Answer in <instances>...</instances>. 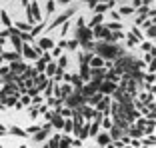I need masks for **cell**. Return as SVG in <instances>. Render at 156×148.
Instances as JSON below:
<instances>
[{"label":"cell","mask_w":156,"mask_h":148,"mask_svg":"<svg viewBox=\"0 0 156 148\" xmlns=\"http://www.w3.org/2000/svg\"><path fill=\"white\" fill-rule=\"evenodd\" d=\"M94 50L98 52V56H102V58H116L118 54H120V48L116 46V44H112V42H102V44H94Z\"/></svg>","instance_id":"obj_1"},{"label":"cell","mask_w":156,"mask_h":148,"mask_svg":"<svg viewBox=\"0 0 156 148\" xmlns=\"http://www.w3.org/2000/svg\"><path fill=\"white\" fill-rule=\"evenodd\" d=\"M66 100V106L70 108H76V106H84L86 104V98L80 94V90H76V92H72V94L68 96V98H64Z\"/></svg>","instance_id":"obj_2"},{"label":"cell","mask_w":156,"mask_h":148,"mask_svg":"<svg viewBox=\"0 0 156 148\" xmlns=\"http://www.w3.org/2000/svg\"><path fill=\"white\" fill-rule=\"evenodd\" d=\"M50 130H52V124L48 122L46 126H40V130H38V132H34L32 140H34V142H44L48 136H50Z\"/></svg>","instance_id":"obj_3"},{"label":"cell","mask_w":156,"mask_h":148,"mask_svg":"<svg viewBox=\"0 0 156 148\" xmlns=\"http://www.w3.org/2000/svg\"><path fill=\"white\" fill-rule=\"evenodd\" d=\"M74 12H76V8H74V6H72V8H68L66 12H64V14H60V16H58V18H56V20L52 22L50 26H48V30H54V28L58 26V24H64V22H66V20H68V18H70V16H72Z\"/></svg>","instance_id":"obj_4"},{"label":"cell","mask_w":156,"mask_h":148,"mask_svg":"<svg viewBox=\"0 0 156 148\" xmlns=\"http://www.w3.org/2000/svg\"><path fill=\"white\" fill-rule=\"evenodd\" d=\"M98 86H100V82H90V84H86V86H82L80 88V94L84 96V98H90L92 94H96L98 92Z\"/></svg>","instance_id":"obj_5"},{"label":"cell","mask_w":156,"mask_h":148,"mask_svg":"<svg viewBox=\"0 0 156 148\" xmlns=\"http://www.w3.org/2000/svg\"><path fill=\"white\" fill-rule=\"evenodd\" d=\"M114 90H118V88H116L114 82H110V80H102L100 86H98V92H100V94H110V92H114Z\"/></svg>","instance_id":"obj_6"},{"label":"cell","mask_w":156,"mask_h":148,"mask_svg":"<svg viewBox=\"0 0 156 148\" xmlns=\"http://www.w3.org/2000/svg\"><path fill=\"white\" fill-rule=\"evenodd\" d=\"M104 70H102V68H90V78H92V80L94 82H102L104 80Z\"/></svg>","instance_id":"obj_7"},{"label":"cell","mask_w":156,"mask_h":148,"mask_svg":"<svg viewBox=\"0 0 156 148\" xmlns=\"http://www.w3.org/2000/svg\"><path fill=\"white\" fill-rule=\"evenodd\" d=\"M110 140H112V138H110L108 132H98V134H96V142H98V146L100 148H104Z\"/></svg>","instance_id":"obj_8"},{"label":"cell","mask_w":156,"mask_h":148,"mask_svg":"<svg viewBox=\"0 0 156 148\" xmlns=\"http://www.w3.org/2000/svg\"><path fill=\"white\" fill-rule=\"evenodd\" d=\"M36 46L40 48V50H52V48H54V42L50 40L48 36H44V38H40V40H38V44H36Z\"/></svg>","instance_id":"obj_9"},{"label":"cell","mask_w":156,"mask_h":148,"mask_svg":"<svg viewBox=\"0 0 156 148\" xmlns=\"http://www.w3.org/2000/svg\"><path fill=\"white\" fill-rule=\"evenodd\" d=\"M20 54H24V56L30 58V60H38V54L34 52V48H30L28 44H22V52Z\"/></svg>","instance_id":"obj_10"},{"label":"cell","mask_w":156,"mask_h":148,"mask_svg":"<svg viewBox=\"0 0 156 148\" xmlns=\"http://www.w3.org/2000/svg\"><path fill=\"white\" fill-rule=\"evenodd\" d=\"M88 66H90V68H102V66H104V58H102V56L92 54V58L88 60Z\"/></svg>","instance_id":"obj_11"},{"label":"cell","mask_w":156,"mask_h":148,"mask_svg":"<svg viewBox=\"0 0 156 148\" xmlns=\"http://www.w3.org/2000/svg\"><path fill=\"white\" fill-rule=\"evenodd\" d=\"M10 72L12 74H16V72H24V70H26V66H24V64H22V62H18V60H14V62H10Z\"/></svg>","instance_id":"obj_12"},{"label":"cell","mask_w":156,"mask_h":148,"mask_svg":"<svg viewBox=\"0 0 156 148\" xmlns=\"http://www.w3.org/2000/svg\"><path fill=\"white\" fill-rule=\"evenodd\" d=\"M0 58L6 60V62H14V60H20V54H18V52H2Z\"/></svg>","instance_id":"obj_13"},{"label":"cell","mask_w":156,"mask_h":148,"mask_svg":"<svg viewBox=\"0 0 156 148\" xmlns=\"http://www.w3.org/2000/svg\"><path fill=\"white\" fill-rule=\"evenodd\" d=\"M10 42H12L14 48H16L14 52L20 54V52H22V40H20V36H18V34H12V36H10Z\"/></svg>","instance_id":"obj_14"},{"label":"cell","mask_w":156,"mask_h":148,"mask_svg":"<svg viewBox=\"0 0 156 148\" xmlns=\"http://www.w3.org/2000/svg\"><path fill=\"white\" fill-rule=\"evenodd\" d=\"M14 26L18 28V32H30V30H32V24H30V22H16V24H14Z\"/></svg>","instance_id":"obj_15"},{"label":"cell","mask_w":156,"mask_h":148,"mask_svg":"<svg viewBox=\"0 0 156 148\" xmlns=\"http://www.w3.org/2000/svg\"><path fill=\"white\" fill-rule=\"evenodd\" d=\"M122 136H124V130L116 124V126L112 128V132H110V138H112V140H118V138H122Z\"/></svg>","instance_id":"obj_16"},{"label":"cell","mask_w":156,"mask_h":148,"mask_svg":"<svg viewBox=\"0 0 156 148\" xmlns=\"http://www.w3.org/2000/svg\"><path fill=\"white\" fill-rule=\"evenodd\" d=\"M102 22H104V14H96L94 18L90 20V26H88V28H90V30H92V28H94V26H100Z\"/></svg>","instance_id":"obj_17"},{"label":"cell","mask_w":156,"mask_h":148,"mask_svg":"<svg viewBox=\"0 0 156 148\" xmlns=\"http://www.w3.org/2000/svg\"><path fill=\"white\" fill-rule=\"evenodd\" d=\"M110 6H114V2H108V4H96V6H94V12H96V14H104Z\"/></svg>","instance_id":"obj_18"},{"label":"cell","mask_w":156,"mask_h":148,"mask_svg":"<svg viewBox=\"0 0 156 148\" xmlns=\"http://www.w3.org/2000/svg\"><path fill=\"white\" fill-rule=\"evenodd\" d=\"M58 144H60V134H54V136H50V142L44 148H58Z\"/></svg>","instance_id":"obj_19"},{"label":"cell","mask_w":156,"mask_h":148,"mask_svg":"<svg viewBox=\"0 0 156 148\" xmlns=\"http://www.w3.org/2000/svg\"><path fill=\"white\" fill-rule=\"evenodd\" d=\"M98 130H100V120H94L92 122V126H88V136H96L98 134Z\"/></svg>","instance_id":"obj_20"},{"label":"cell","mask_w":156,"mask_h":148,"mask_svg":"<svg viewBox=\"0 0 156 148\" xmlns=\"http://www.w3.org/2000/svg\"><path fill=\"white\" fill-rule=\"evenodd\" d=\"M10 132H12V134L14 136H22V138H26V130H22V128H18V126H12V128H10Z\"/></svg>","instance_id":"obj_21"},{"label":"cell","mask_w":156,"mask_h":148,"mask_svg":"<svg viewBox=\"0 0 156 148\" xmlns=\"http://www.w3.org/2000/svg\"><path fill=\"white\" fill-rule=\"evenodd\" d=\"M44 70H46V76H54V72H56V64H54V62H48Z\"/></svg>","instance_id":"obj_22"},{"label":"cell","mask_w":156,"mask_h":148,"mask_svg":"<svg viewBox=\"0 0 156 148\" xmlns=\"http://www.w3.org/2000/svg\"><path fill=\"white\" fill-rule=\"evenodd\" d=\"M56 66L60 68V70H64V68L68 66V56H58V64Z\"/></svg>","instance_id":"obj_23"},{"label":"cell","mask_w":156,"mask_h":148,"mask_svg":"<svg viewBox=\"0 0 156 148\" xmlns=\"http://www.w3.org/2000/svg\"><path fill=\"white\" fill-rule=\"evenodd\" d=\"M100 100H102V94H100V92H96V94H92L90 98H86V102H90V104H98Z\"/></svg>","instance_id":"obj_24"},{"label":"cell","mask_w":156,"mask_h":148,"mask_svg":"<svg viewBox=\"0 0 156 148\" xmlns=\"http://www.w3.org/2000/svg\"><path fill=\"white\" fill-rule=\"evenodd\" d=\"M80 114H82V116H86V118H92V116H94L96 112L92 110V108H88L86 104H84V108H82V112H80Z\"/></svg>","instance_id":"obj_25"},{"label":"cell","mask_w":156,"mask_h":148,"mask_svg":"<svg viewBox=\"0 0 156 148\" xmlns=\"http://www.w3.org/2000/svg\"><path fill=\"white\" fill-rule=\"evenodd\" d=\"M0 20L4 22V24H6V26H12V22H10V18H8L6 10H0Z\"/></svg>","instance_id":"obj_26"},{"label":"cell","mask_w":156,"mask_h":148,"mask_svg":"<svg viewBox=\"0 0 156 148\" xmlns=\"http://www.w3.org/2000/svg\"><path fill=\"white\" fill-rule=\"evenodd\" d=\"M88 122H86V124H84V126H82V132L80 134H78V138H80V140H86V138H88Z\"/></svg>","instance_id":"obj_27"},{"label":"cell","mask_w":156,"mask_h":148,"mask_svg":"<svg viewBox=\"0 0 156 148\" xmlns=\"http://www.w3.org/2000/svg\"><path fill=\"white\" fill-rule=\"evenodd\" d=\"M64 48H68V50H76L78 48V40H66V44H64Z\"/></svg>","instance_id":"obj_28"},{"label":"cell","mask_w":156,"mask_h":148,"mask_svg":"<svg viewBox=\"0 0 156 148\" xmlns=\"http://www.w3.org/2000/svg\"><path fill=\"white\" fill-rule=\"evenodd\" d=\"M58 114H60L62 118H68V116H72V108H60Z\"/></svg>","instance_id":"obj_29"},{"label":"cell","mask_w":156,"mask_h":148,"mask_svg":"<svg viewBox=\"0 0 156 148\" xmlns=\"http://www.w3.org/2000/svg\"><path fill=\"white\" fill-rule=\"evenodd\" d=\"M62 128H64V132L68 134V132L72 130V120H70V118H66V120H64V126H62Z\"/></svg>","instance_id":"obj_30"},{"label":"cell","mask_w":156,"mask_h":148,"mask_svg":"<svg viewBox=\"0 0 156 148\" xmlns=\"http://www.w3.org/2000/svg\"><path fill=\"white\" fill-rule=\"evenodd\" d=\"M54 8H56L54 0H48V4H46V12H48V14H52V12H54Z\"/></svg>","instance_id":"obj_31"},{"label":"cell","mask_w":156,"mask_h":148,"mask_svg":"<svg viewBox=\"0 0 156 148\" xmlns=\"http://www.w3.org/2000/svg\"><path fill=\"white\" fill-rule=\"evenodd\" d=\"M40 130V124H32V126L26 130V134H34V132H38Z\"/></svg>","instance_id":"obj_32"},{"label":"cell","mask_w":156,"mask_h":148,"mask_svg":"<svg viewBox=\"0 0 156 148\" xmlns=\"http://www.w3.org/2000/svg\"><path fill=\"white\" fill-rule=\"evenodd\" d=\"M128 132H130V136H132V138H134V136H142V130H138V128H130Z\"/></svg>","instance_id":"obj_33"},{"label":"cell","mask_w":156,"mask_h":148,"mask_svg":"<svg viewBox=\"0 0 156 148\" xmlns=\"http://www.w3.org/2000/svg\"><path fill=\"white\" fill-rule=\"evenodd\" d=\"M30 102H32V98H30V96H22V100H20V106H28Z\"/></svg>","instance_id":"obj_34"},{"label":"cell","mask_w":156,"mask_h":148,"mask_svg":"<svg viewBox=\"0 0 156 148\" xmlns=\"http://www.w3.org/2000/svg\"><path fill=\"white\" fill-rule=\"evenodd\" d=\"M136 44H138V40H136V38L132 36V34H128V46L132 48V46H136Z\"/></svg>","instance_id":"obj_35"},{"label":"cell","mask_w":156,"mask_h":148,"mask_svg":"<svg viewBox=\"0 0 156 148\" xmlns=\"http://www.w3.org/2000/svg\"><path fill=\"white\" fill-rule=\"evenodd\" d=\"M52 56H62V46H56V48H52Z\"/></svg>","instance_id":"obj_36"},{"label":"cell","mask_w":156,"mask_h":148,"mask_svg":"<svg viewBox=\"0 0 156 148\" xmlns=\"http://www.w3.org/2000/svg\"><path fill=\"white\" fill-rule=\"evenodd\" d=\"M134 12V8H130V6H122L120 8V14H132Z\"/></svg>","instance_id":"obj_37"},{"label":"cell","mask_w":156,"mask_h":148,"mask_svg":"<svg viewBox=\"0 0 156 148\" xmlns=\"http://www.w3.org/2000/svg\"><path fill=\"white\" fill-rule=\"evenodd\" d=\"M100 124H104V128H112V120H110V118H104V120H100Z\"/></svg>","instance_id":"obj_38"},{"label":"cell","mask_w":156,"mask_h":148,"mask_svg":"<svg viewBox=\"0 0 156 148\" xmlns=\"http://www.w3.org/2000/svg\"><path fill=\"white\" fill-rule=\"evenodd\" d=\"M152 144H154V136H150V138H144V146H150V148H152Z\"/></svg>","instance_id":"obj_39"},{"label":"cell","mask_w":156,"mask_h":148,"mask_svg":"<svg viewBox=\"0 0 156 148\" xmlns=\"http://www.w3.org/2000/svg\"><path fill=\"white\" fill-rule=\"evenodd\" d=\"M146 82H150V84H152V82H154V74H148V76H146Z\"/></svg>","instance_id":"obj_40"},{"label":"cell","mask_w":156,"mask_h":148,"mask_svg":"<svg viewBox=\"0 0 156 148\" xmlns=\"http://www.w3.org/2000/svg\"><path fill=\"white\" fill-rule=\"evenodd\" d=\"M60 4H68V2H72V0H58Z\"/></svg>","instance_id":"obj_41"},{"label":"cell","mask_w":156,"mask_h":148,"mask_svg":"<svg viewBox=\"0 0 156 148\" xmlns=\"http://www.w3.org/2000/svg\"><path fill=\"white\" fill-rule=\"evenodd\" d=\"M0 132H6V126H2V124H0Z\"/></svg>","instance_id":"obj_42"},{"label":"cell","mask_w":156,"mask_h":148,"mask_svg":"<svg viewBox=\"0 0 156 148\" xmlns=\"http://www.w3.org/2000/svg\"><path fill=\"white\" fill-rule=\"evenodd\" d=\"M22 4H24V6H26V8H28V0H22Z\"/></svg>","instance_id":"obj_43"},{"label":"cell","mask_w":156,"mask_h":148,"mask_svg":"<svg viewBox=\"0 0 156 148\" xmlns=\"http://www.w3.org/2000/svg\"><path fill=\"white\" fill-rule=\"evenodd\" d=\"M122 148H132V146H122Z\"/></svg>","instance_id":"obj_44"},{"label":"cell","mask_w":156,"mask_h":148,"mask_svg":"<svg viewBox=\"0 0 156 148\" xmlns=\"http://www.w3.org/2000/svg\"><path fill=\"white\" fill-rule=\"evenodd\" d=\"M20 148H26V146H24V144H22V146H20Z\"/></svg>","instance_id":"obj_45"},{"label":"cell","mask_w":156,"mask_h":148,"mask_svg":"<svg viewBox=\"0 0 156 148\" xmlns=\"http://www.w3.org/2000/svg\"><path fill=\"white\" fill-rule=\"evenodd\" d=\"M120 2H126V0H120Z\"/></svg>","instance_id":"obj_46"}]
</instances>
